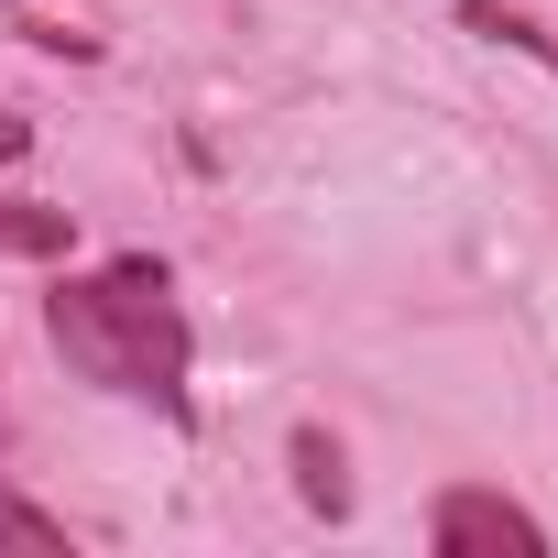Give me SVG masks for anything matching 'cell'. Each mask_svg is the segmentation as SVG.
I'll return each instance as SVG.
<instances>
[{"instance_id":"6da1fadb","label":"cell","mask_w":558,"mask_h":558,"mask_svg":"<svg viewBox=\"0 0 558 558\" xmlns=\"http://www.w3.org/2000/svg\"><path fill=\"white\" fill-rule=\"evenodd\" d=\"M45 329H56V351H66L88 384L186 405V318H175V296H165V263L132 252V263L99 274V286H56Z\"/></svg>"},{"instance_id":"7a4b0ae2","label":"cell","mask_w":558,"mask_h":558,"mask_svg":"<svg viewBox=\"0 0 558 558\" xmlns=\"http://www.w3.org/2000/svg\"><path fill=\"white\" fill-rule=\"evenodd\" d=\"M427 536H438L449 558H536V547H547V536H536V514H514L504 493H438Z\"/></svg>"},{"instance_id":"52a82bcc","label":"cell","mask_w":558,"mask_h":558,"mask_svg":"<svg viewBox=\"0 0 558 558\" xmlns=\"http://www.w3.org/2000/svg\"><path fill=\"white\" fill-rule=\"evenodd\" d=\"M0 12H12V0H0Z\"/></svg>"},{"instance_id":"5b68a950","label":"cell","mask_w":558,"mask_h":558,"mask_svg":"<svg viewBox=\"0 0 558 558\" xmlns=\"http://www.w3.org/2000/svg\"><path fill=\"white\" fill-rule=\"evenodd\" d=\"M0 547H66V525L34 514V504H0Z\"/></svg>"},{"instance_id":"277c9868","label":"cell","mask_w":558,"mask_h":558,"mask_svg":"<svg viewBox=\"0 0 558 558\" xmlns=\"http://www.w3.org/2000/svg\"><path fill=\"white\" fill-rule=\"evenodd\" d=\"M296 493H307V504H318V514H351V471H340V449H329V438H318V427H307V438H296Z\"/></svg>"},{"instance_id":"3957f363","label":"cell","mask_w":558,"mask_h":558,"mask_svg":"<svg viewBox=\"0 0 558 558\" xmlns=\"http://www.w3.org/2000/svg\"><path fill=\"white\" fill-rule=\"evenodd\" d=\"M66 241H77V219H66V208H34V197L0 208V252H34V263H45V252H66Z\"/></svg>"},{"instance_id":"8992f818","label":"cell","mask_w":558,"mask_h":558,"mask_svg":"<svg viewBox=\"0 0 558 558\" xmlns=\"http://www.w3.org/2000/svg\"><path fill=\"white\" fill-rule=\"evenodd\" d=\"M34 154V121H12V110H0V165H23Z\"/></svg>"}]
</instances>
